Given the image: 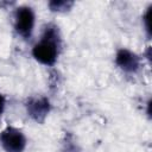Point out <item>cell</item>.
Here are the masks:
<instances>
[{"label": "cell", "mask_w": 152, "mask_h": 152, "mask_svg": "<svg viewBox=\"0 0 152 152\" xmlns=\"http://www.w3.org/2000/svg\"><path fill=\"white\" fill-rule=\"evenodd\" d=\"M59 152H82V150L72 133L68 132L64 134V138L62 139Z\"/></svg>", "instance_id": "8992f818"}, {"label": "cell", "mask_w": 152, "mask_h": 152, "mask_svg": "<svg viewBox=\"0 0 152 152\" xmlns=\"http://www.w3.org/2000/svg\"><path fill=\"white\" fill-rule=\"evenodd\" d=\"M75 2L71 0H52L48 2V7L53 13H66L74 7Z\"/></svg>", "instance_id": "52a82bcc"}, {"label": "cell", "mask_w": 152, "mask_h": 152, "mask_svg": "<svg viewBox=\"0 0 152 152\" xmlns=\"http://www.w3.org/2000/svg\"><path fill=\"white\" fill-rule=\"evenodd\" d=\"M27 116L37 124H43L51 112V102L45 95L28 96L24 103Z\"/></svg>", "instance_id": "277c9868"}, {"label": "cell", "mask_w": 152, "mask_h": 152, "mask_svg": "<svg viewBox=\"0 0 152 152\" xmlns=\"http://www.w3.org/2000/svg\"><path fill=\"white\" fill-rule=\"evenodd\" d=\"M62 37L56 24H46L43 28L39 40L32 46L31 55L40 64L53 66L61 55Z\"/></svg>", "instance_id": "6da1fadb"}, {"label": "cell", "mask_w": 152, "mask_h": 152, "mask_svg": "<svg viewBox=\"0 0 152 152\" xmlns=\"http://www.w3.org/2000/svg\"><path fill=\"white\" fill-rule=\"evenodd\" d=\"M36 26V12L28 5H20L13 13V28L23 39L32 37Z\"/></svg>", "instance_id": "7a4b0ae2"}, {"label": "cell", "mask_w": 152, "mask_h": 152, "mask_svg": "<svg viewBox=\"0 0 152 152\" xmlns=\"http://www.w3.org/2000/svg\"><path fill=\"white\" fill-rule=\"evenodd\" d=\"M0 145L5 152H24L27 146V138L20 128L6 126L0 132Z\"/></svg>", "instance_id": "3957f363"}, {"label": "cell", "mask_w": 152, "mask_h": 152, "mask_svg": "<svg viewBox=\"0 0 152 152\" xmlns=\"http://www.w3.org/2000/svg\"><path fill=\"white\" fill-rule=\"evenodd\" d=\"M5 109H6V96L2 93H0V118L4 114Z\"/></svg>", "instance_id": "9c48e42d"}, {"label": "cell", "mask_w": 152, "mask_h": 152, "mask_svg": "<svg viewBox=\"0 0 152 152\" xmlns=\"http://www.w3.org/2000/svg\"><path fill=\"white\" fill-rule=\"evenodd\" d=\"M114 62L116 66L125 74H137L142 64L141 57L127 48H120L115 52Z\"/></svg>", "instance_id": "5b68a950"}, {"label": "cell", "mask_w": 152, "mask_h": 152, "mask_svg": "<svg viewBox=\"0 0 152 152\" xmlns=\"http://www.w3.org/2000/svg\"><path fill=\"white\" fill-rule=\"evenodd\" d=\"M151 17H152V4H150L145 11V13L142 14V26H144V31L147 36V38L151 37V32H152V28H151Z\"/></svg>", "instance_id": "ba28073f"}]
</instances>
